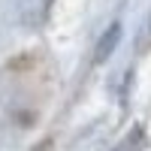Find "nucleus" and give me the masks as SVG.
Masks as SVG:
<instances>
[{"label": "nucleus", "instance_id": "nucleus-1", "mask_svg": "<svg viewBox=\"0 0 151 151\" xmlns=\"http://www.w3.org/2000/svg\"><path fill=\"white\" fill-rule=\"evenodd\" d=\"M139 145H142V136H139V133H133V139H127L118 151H139Z\"/></svg>", "mask_w": 151, "mask_h": 151}]
</instances>
